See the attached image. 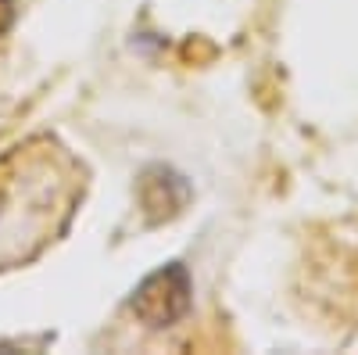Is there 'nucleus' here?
<instances>
[{"label": "nucleus", "instance_id": "nucleus-1", "mask_svg": "<svg viewBox=\"0 0 358 355\" xmlns=\"http://www.w3.org/2000/svg\"><path fill=\"white\" fill-rule=\"evenodd\" d=\"M83 169L62 144L36 137L0 162V270L29 262L65 230Z\"/></svg>", "mask_w": 358, "mask_h": 355}, {"label": "nucleus", "instance_id": "nucleus-2", "mask_svg": "<svg viewBox=\"0 0 358 355\" xmlns=\"http://www.w3.org/2000/svg\"><path fill=\"white\" fill-rule=\"evenodd\" d=\"M190 294H194L190 270L183 262H169L162 270H155L151 277L140 280V287L129 298V309L143 327L162 330V327H172V323H179L190 312Z\"/></svg>", "mask_w": 358, "mask_h": 355}, {"label": "nucleus", "instance_id": "nucleus-3", "mask_svg": "<svg viewBox=\"0 0 358 355\" xmlns=\"http://www.w3.org/2000/svg\"><path fill=\"white\" fill-rule=\"evenodd\" d=\"M140 201H143L147 219L162 223V219H172V216L183 212V204L190 201V187L179 172L155 165V169H147L143 180H140Z\"/></svg>", "mask_w": 358, "mask_h": 355}, {"label": "nucleus", "instance_id": "nucleus-4", "mask_svg": "<svg viewBox=\"0 0 358 355\" xmlns=\"http://www.w3.org/2000/svg\"><path fill=\"white\" fill-rule=\"evenodd\" d=\"M11 22H15V0H0V36L11 29Z\"/></svg>", "mask_w": 358, "mask_h": 355}]
</instances>
